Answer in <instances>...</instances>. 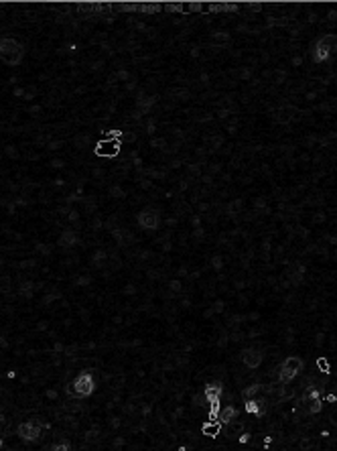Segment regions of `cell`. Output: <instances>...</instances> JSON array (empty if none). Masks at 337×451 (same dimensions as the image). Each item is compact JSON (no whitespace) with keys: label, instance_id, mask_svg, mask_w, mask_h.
<instances>
[{"label":"cell","instance_id":"6da1fadb","mask_svg":"<svg viewBox=\"0 0 337 451\" xmlns=\"http://www.w3.org/2000/svg\"><path fill=\"white\" fill-rule=\"evenodd\" d=\"M0 59L17 65L23 59V45L15 39H0Z\"/></svg>","mask_w":337,"mask_h":451},{"label":"cell","instance_id":"7a4b0ae2","mask_svg":"<svg viewBox=\"0 0 337 451\" xmlns=\"http://www.w3.org/2000/svg\"><path fill=\"white\" fill-rule=\"evenodd\" d=\"M69 392H71L73 396H77V398H83V396L92 394V392H94V378H92V374H90V372H81V374L73 380V384L69 386Z\"/></svg>","mask_w":337,"mask_h":451},{"label":"cell","instance_id":"3957f363","mask_svg":"<svg viewBox=\"0 0 337 451\" xmlns=\"http://www.w3.org/2000/svg\"><path fill=\"white\" fill-rule=\"evenodd\" d=\"M301 368H303L301 358L288 356V358L282 362V366H280V382H290V380L301 372Z\"/></svg>","mask_w":337,"mask_h":451},{"label":"cell","instance_id":"277c9868","mask_svg":"<svg viewBox=\"0 0 337 451\" xmlns=\"http://www.w3.org/2000/svg\"><path fill=\"white\" fill-rule=\"evenodd\" d=\"M335 45H337V39H335L333 35L323 37V39L317 43V47H315V59H317V61H325V59L331 55V51L335 49Z\"/></svg>","mask_w":337,"mask_h":451},{"label":"cell","instance_id":"5b68a950","mask_svg":"<svg viewBox=\"0 0 337 451\" xmlns=\"http://www.w3.org/2000/svg\"><path fill=\"white\" fill-rule=\"evenodd\" d=\"M39 433H41V423H39V421H25V423L19 427V435H21L23 439H27V441L37 439Z\"/></svg>","mask_w":337,"mask_h":451},{"label":"cell","instance_id":"8992f818","mask_svg":"<svg viewBox=\"0 0 337 451\" xmlns=\"http://www.w3.org/2000/svg\"><path fill=\"white\" fill-rule=\"evenodd\" d=\"M138 224L142 228H158V216L152 210H144L138 214Z\"/></svg>","mask_w":337,"mask_h":451},{"label":"cell","instance_id":"52a82bcc","mask_svg":"<svg viewBox=\"0 0 337 451\" xmlns=\"http://www.w3.org/2000/svg\"><path fill=\"white\" fill-rule=\"evenodd\" d=\"M305 404H309V411L317 413L321 408V400H319V392L315 388H309L305 394Z\"/></svg>","mask_w":337,"mask_h":451},{"label":"cell","instance_id":"ba28073f","mask_svg":"<svg viewBox=\"0 0 337 451\" xmlns=\"http://www.w3.org/2000/svg\"><path fill=\"white\" fill-rule=\"evenodd\" d=\"M244 362H246V366L256 368V366H260L262 356H260V352H256V350H246V352H244Z\"/></svg>","mask_w":337,"mask_h":451},{"label":"cell","instance_id":"9c48e42d","mask_svg":"<svg viewBox=\"0 0 337 451\" xmlns=\"http://www.w3.org/2000/svg\"><path fill=\"white\" fill-rule=\"evenodd\" d=\"M220 392H222L220 384H218V386H216V384H209V386L205 388V396L209 398V402H212V404H216V402H218V398H220Z\"/></svg>","mask_w":337,"mask_h":451},{"label":"cell","instance_id":"30bf717a","mask_svg":"<svg viewBox=\"0 0 337 451\" xmlns=\"http://www.w3.org/2000/svg\"><path fill=\"white\" fill-rule=\"evenodd\" d=\"M236 417H238V411L234 406H228V408H224L220 413V421H224V423H232Z\"/></svg>","mask_w":337,"mask_h":451},{"label":"cell","instance_id":"8fae6325","mask_svg":"<svg viewBox=\"0 0 337 451\" xmlns=\"http://www.w3.org/2000/svg\"><path fill=\"white\" fill-rule=\"evenodd\" d=\"M203 435H207V437H216L218 433H220V425L216 423V425H203Z\"/></svg>","mask_w":337,"mask_h":451},{"label":"cell","instance_id":"7c38bea8","mask_svg":"<svg viewBox=\"0 0 337 451\" xmlns=\"http://www.w3.org/2000/svg\"><path fill=\"white\" fill-rule=\"evenodd\" d=\"M53 451H71V445L65 443V441H61V443H55V445H53Z\"/></svg>","mask_w":337,"mask_h":451},{"label":"cell","instance_id":"4fadbf2b","mask_svg":"<svg viewBox=\"0 0 337 451\" xmlns=\"http://www.w3.org/2000/svg\"><path fill=\"white\" fill-rule=\"evenodd\" d=\"M0 447H3V441H0Z\"/></svg>","mask_w":337,"mask_h":451}]
</instances>
